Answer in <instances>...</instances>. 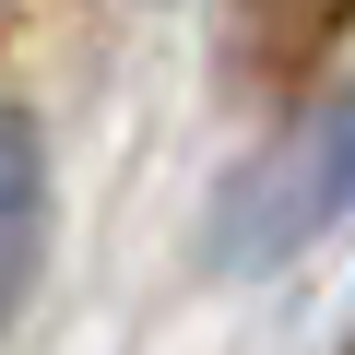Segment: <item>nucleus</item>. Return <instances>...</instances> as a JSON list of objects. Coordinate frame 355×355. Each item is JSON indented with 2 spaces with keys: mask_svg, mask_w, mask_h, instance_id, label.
<instances>
[{
  "mask_svg": "<svg viewBox=\"0 0 355 355\" xmlns=\"http://www.w3.org/2000/svg\"><path fill=\"white\" fill-rule=\"evenodd\" d=\"M343 214H355V83L308 95V107L284 119V142L249 154L225 190H214L202 261H214V272H272V261H296L308 237H331Z\"/></svg>",
  "mask_w": 355,
  "mask_h": 355,
  "instance_id": "1",
  "label": "nucleus"
},
{
  "mask_svg": "<svg viewBox=\"0 0 355 355\" xmlns=\"http://www.w3.org/2000/svg\"><path fill=\"white\" fill-rule=\"evenodd\" d=\"M48 237H60V166H48V130L24 107H0V331L24 320L36 272H48Z\"/></svg>",
  "mask_w": 355,
  "mask_h": 355,
  "instance_id": "2",
  "label": "nucleus"
},
{
  "mask_svg": "<svg viewBox=\"0 0 355 355\" xmlns=\"http://www.w3.org/2000/svg\"><path fill=\"white\" fill-rule=\"evenodd\" d=\"M343 24H355V0H249V60L261 71H308Z\"/></svg>",
  "mask_w": 355,
  "mask_h": 355,
  "instance_id": "3",
  "label": "nucleus"
}]
</instances>
